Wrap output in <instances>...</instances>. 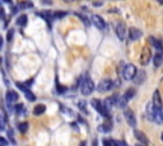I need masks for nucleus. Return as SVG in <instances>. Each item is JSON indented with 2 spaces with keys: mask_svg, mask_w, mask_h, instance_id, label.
I'll return each instance as SVG.
<instances>
[{
  "mask_svg": "<svg viewBox=\"0 0 163 146\" xmlns=\"http://www.w3.org/2000/svg\"><path fill=\"white\" fill-rule=\"evenodd\" d=\"M147 116L149 121H154L157 124L163 123V112L162 109H157L153 107V104L149 103L147 107Z\"/></svg>",
  "mask_w": 163,
  "mask_h": 146,
  "instance_id": "f257e3e1",
  "label": "nucleus"
},
{
  "mask_svg": "<svg viewBox=\"0 0 163 146\" xmlns=\"http://www.w3.org/2000/svg\"><path fill=\"white\" fill-rule=\"evenodd\" d=\"M136 66H135L134 64H127L125 65L124 70H122V76L125 80H133L135 74H136Z\"/></svg>",
  "mask_w": 163,
  "mask_h": 146,
  "instance_id": "f03ea898",
  "label": "nucleus"
},
{
  "mask_svg": "<svg viewBox=\"0 0 163 146\" xmlns=\"http://www.w3.org/2000/svg\"><path fill=\"white\" fill-rule=\"evenodd\" d=\"M92 106L98 111V113L101 114V116H103L105 118H110V112L105 107L103 102H101V100H98V99H92Z\"/></svg>",
  "mask_w": 163,
  "mask_h": 146,
  "instance_id": "7ed1b4c3",
  "label": "nucleus"
},
{
  "mask_svg": "<svg viewBox=\"0 0 163 146\" xmlns=\"http://www.w3.org/2000/svg\"><path fill=\"white\" fill-rule=\"evenodd\" d=\"M93 89H94V83H93L91 79H84V80L82 81V85H80V92L83 95H89L92 94Z\"/></svg>",
  "mask_w": 163,
  "mask_h": 146,
  "instance_id": "20e7f679",
  "label": "nucleus"
},
{
  "mask_svg": "<svg viewBox=\"0 0 163 146\" xmlns=\"http://www.w3.org/2000/svg\"><path fill=\"white\" fill-rule=\"evenodd\" d=\"M150 60H152V51L148 46H145L140 55V64L143 66H147L150 62Z\"/></svg>",
  "mask_w": 163,
  "mask_h": 146,
  "instance_id": "39448f33",
  "label": "nucleus"
},
{
  "mask_svg": "<svg viewBox=\"0 0 163 146\" xmlns=\"http://www.w3.org/2000/svg\"><path fill=\"white\" fill-rule=\"evenodd\" d=\"M113 88V81L110 80V79H105V80H101L99 84L97 85V90L99 93H105V92H108Z\"/></svg>",
  "mask_w": 163,
  "mask_h": 146,
  "instance_id": "423d86ee",
  "label": "nucleus"
},
{
  "mask_svg": "<svg viewBox=\"0 0 163 146\" xmlns=\"http://www.w3.org/2000/svg\"><path fill=\"white\" fill-rule=\"evenodd\" d=\"M124 117H125V121L127 122V124L131 127H135L136 126V117H135L134 112L129 108H126L124 111Z\"/></svg>",
  "mask_w": 163,
  "mask_h": 146,
  "instance_id": "0eeeda50",
  "label": "nucleus"
},
{
  "mask_svg": "<svg viewBox=\"0 0 163 146\" xmlns=\"http://www.w3.org/2000/svg\"><path fill=\"white\" fill-rule=\"evenodd\" d=\"M92 23L94 24V26L97 27L98 29H105L106 28V23H105V20H103V18L101 15H97V14H93L92 15Z\"/></svg>",
  "mask_w": 163,
  "mask_h": 146,
  "instance_id": "6e6552de",
  "label": "nucleus"
},
{
  "mask_svg": "<svg viewBox=\"0 0 163 146\" xmlns=\"http://www.w3.org/2000/svg\"><path fill=\"white\" fill-rule=\"evenodd\" d=\"M152 104H153L154 108L157 109H162V98H161V94H159L158 90H155L153 93V98H152Z\"/></svg>",
  "mask_w": 163,
  "mask_h": 146,
  "instance_id": "1a4fd4ad",
  "label": "nucleus"
},
{
  "mask_svg": "<svg viewBox=\"0 0 163 146\" xmlns=\"http://www.w3.org/2000/svg\"><path fill=\"white\" fill-rule=\"evenodd\" d=\"M133 80H134V83L136 85L143 84V83L147 80V74H145V71H136V74H135Z\"/></svg>",
  "mask_w": 163,
  "mask_h": 146,
  "instance_id": "9d476101",
  "label": "nucleus"
},
{
  "mask_svg": "<svg viewBox=\"0 0 163 146\" xmlns=\"http://www.w3.org/2000/svg\"><path fill=\"white\" fill-rule=\"evenodd\" d=\"M134 135H135V137H136L140 142H143V146H148V145H149V138L147 137V135L143 133L141 131L135 130V131H134Z\"/></svg>",
  "mask_w": 163,
  "mask_h": 146,
  "instance_id": "9b49d317",
  "label": "nucleus"
},
{
  "mask_svg": "<svg viewBox=\"0 0 163 146\" xmlns=\"http://www.w3.org/2000/svg\"><path fill=\"white\" fill-rule=\"evenodd\" d=\"M18 99H19V95L17 92H14V90H9V92L6 93V102H8V104L15 103Z\"/></svg>",
  "mask_w": 163,
  "mask_h": 146,
  "instance_id": "f8f14e48",
  "label": "nucleus"
},
{
  "mask_svg": "<svg viewBox=\"0 0 163 146\" xmlns=\"http://www.w3.org/2000/svg\"><path fill=\"white\" fill-rule=\"evenodd\" d=\"M125 33H126V26H125L124 23H119L116 27V34L121 41L125 38Z\"/></svg>",
  "mask_w": 163,
  "mask_h": 146,
  "instance_id": "ddd939ff",
  "label": "nucleus"
},
{
  "mask_svg": "<svg viewBox=\"0 0 163 146\" xmlns=\"http://www.w3.org/2000/svg\"><path fill=\"white\" fill-rule=\"evenodd\" d=\"M141 36V31H139L138 28H130L129 31V38L131 41H136L138 38H140Z\"/></svg>",
  "mask_w": 163,
  "mask_h": 146,
  "instance_id": "4468645a",
  "label": "nucleus"
},
{
  "mask_svg": "<svg viewBox=\"0 0 163 146\" xmlns=\"http://www.w3.org/2000/svg\"><path fill=\"white\" fill-rule=\"evenodd\" d=\"M45 112H46V106H45V104H37L33 108L34 116H41V114H43Z\"/></svg>",
  "mask_w": 163,
  "mask_h": 146,
  "instance_id": "2eb2a0df",
  "label": "nucleus"
},
{
  "mask_svg": "<svg viewBox=\"0 0 163 146\" xmlns=\"http://www.w3.org/2000/svg\"><path fill=\"white\" fill-rule=\"evenodd\" d=\"M117 103V95H112V97H108L105 102H103V104H105V107L107 109L110 108V107H112L113 104H116Z\"/></svg>",
  "mask_w": 163,
  "mask_h": 146,
  "instance_id": "dca6fc26",
  "label": "nucleus"
},
{
  "mask_svg": "<svg viewBox=\"0 0 163 146\" xmlns=\"http://www.w3.org/2000/svg\"><path fill=\"white\" fill-rule=\"evenodd\" d=\"M149 41H150V43L153 44V47H155L158 51H162V50H163V44L161 43V41H158V40H157V38L149 37Z\"/></svg>",
  "mask_w": 163,
  "mask_h": 146,
  "instance_id": "f3484780",
  "label": "nucleus"
},
{
  "mask_svg": "<svg viewBox=\"0 0 163 146\" xmlns=\"http://www.w3.org/2000/svg\"><path fill=\"white\" fill-rule=\"evenodd\" d=\"M162 62H163V56L161 54H157V55H154L153 56V64L155 67H159V66L162 65Z\"/></svg>",
  "mask_w": 163,
  "mask_h": 146,
  "instance_id": "a211bd4d",
  "label": "nucleus"
},
{
  "mask_svg": "<svg viewBox=\"0 0 163 146\" xmlns=\"http://www.w3.org/2000/svg\"><path fill=\"white\" fill-rule=\"evenodd\" d=\"M23 93H24V95H26V98L29 100V102H33V100H36V95L33 94L32 92H31V90L28 89V88H26L23 90Z\"/></svg>",
  "mask_w": 163,
  "mask_h": 146,
  "instance_id": "6ab92c4d",
  "label": "nucleus"
},
{
  "mask_svg": "<svg viewBox=\"0 0 163 146\" xmlns=\"http://www.w3.org/2000/svg\"><path fill=\"white\" fill-rule=\"evenodd\" d=\"M27 20H28V17H27L26 14H22L18 19H17V24L20 26V27H24L27 24Z\"/></svg>",
  "mask_w": 163,
  "mask_h": 146,
  "instance_id": "aec40b11",
  "label": "nucleus"
},
{
  "mask_svg": "<svg viewBox=\"0 0 163 146\" xmlns=\"http://www.w3.org/2000/svg\"><path fill=\"white\" fill-rule=\"evenodd\" d=\"M135 95V89H133V88H129L125 92V94H124V98L126 99V100H129V99H131Z\"/></svg>",
  "mask_w": 163,
  "mask_h": 146,
  "instance_id": "412c9836",
  "label": "nucleus"
},
{
  "mask_svg": "<svg viewBox=\"0 0 163 146\" xmlns=\"http://www.w3.org/2000/svg\"><path fill=\"white\" fill-rule=\"evenodd\" d=\"M117 106L120 107V108H125L126 107V104H127V100L124 98V95L122 97H120V98H117Z\"/></svg>",
  "mask_w": 163,
  "mask_h": 146,
  "instance_id": "4be33fe9",
  "label": "nucleus"
},
{
  "mask_svg": "<svg viewBox=\"0 0 163 146\" xmlns=\"http://www.w3.org/2000/svg\"><path fill=\"white\" fill-rule=\"evenodd\" d=\"M18 130H19V132H22V133H26L27 130H28V123H27V122L19 123L18 124Z\"/></svg>",
  "mask_w": 163,
  "mask_h": 146,
  "instance_id": "5701e85b",
  "label": "nucleus"
},
{
  "mask_svg": "<svg viewBox=\"0 0 163 146\" xmlns=\"http://www.w3.org/2000/svg\"><path fill=\"white\" fill-rule=\"evenodd\" d=\"M111 130V126L108 123H105V124H102V126H99L98 127V131L99 132H108Z\"/></svg>",
  "mask_w": 163,
  "mask_h": 146,
  "instance_id": "b1692460",
  "label": "nucleus"
},
{
  "mask_svg": "<svg viewBox=\"0 0 163 146\" xmlns=\"http://www.w3.org/2000/svg\"><path fill=\"white\" fill-rule=\"evenodd\" d=\"M13 34H14V29H9L8 31V34H6V41H8V42H10V41H12Z\"/></svg>",
  "mask_w": 163,
  "mask_h": 146,
  "instance_id": "393cba45",
  "label": "nucleus"
},
{
  "mask_svg": "<svg viewBox=\"0 0 163 146\" xmlns=\"http://www.w3.org/2000/svg\"><path fill=\"white\" fill-rule=\"evenodd\" d=\"M65 15H66V12H56L54 14L55 18H62V17H65Z\"/></svg>",
  "mask_w": 163,
  "mask_h": 146,
  "instance_id": "a878e982",
  "label": "nucleus"
},
{
  "mask_svg": "<svg viewBox=\"0 0 163 146\" xmlns=\"http://www.w3.org/2000/svg\"><path fill=\"white\" fill-rule=\"evenodd\" d=\"M18 6L19 8H31V6H32V3H19Z\"/></svg>",
  "mask_w": 163,
  "mask_h": 146,
  "instance_id": "bb28decb",
  "label": "nucleus"
},
{
  "mask_svg": "<svg viewBox=\"0 0 163 146\" xmlns=\"http://www.w3.org/2000/svg\"><path fill=\"white\" fill-rule=\"evenodd\" d=\"M8 136L10 138V141H12V144H17L14 140V136H13V130H8Z\"/></svg>",
  "mask_w": 163,
  "mask_h": 146,
  "instance_id": "cd10ccee",
  "label": "nucleus"
},
{
  "mask_svg": "<svg viewBox=\"0 0 163 146\" xmlns=\"http://www.w3.org/2000/svg\"><path fill=\"white\" fill-rule=\"evenodd\" d=\"M5 123H6V118L4 120V117L0 116V128H4L5 127Z\"/></svg>",
  "mask_w": 163,
  "mask_h": 146,
  "instance_id": "c85d7f7f",
  "label": "nucleus"
},
{
  "mask_svg": "<svg viewBox=\"0 0 163 146\" xmlns=\"http://www.w3.org/2000/svg\"><path fill=\"white\" fill-rule=\"evenodd\" d=\"M85 106H87L85 102H80V103H79V108L83 109V112H84V113H88V112H87V109H85Z\"/></svg>",
  "mask_w": 163,
  "mask_h": 146,
  "instance_id": "c756f323",
  "label": "nucleus"
},
{
  "mask_svg": "<svg viewBox=\"0 0 163 146\" xmlns=\"http://www.w3.org/2000/svg\"><path fill=\"white\" fill-rule=\"evenodd\" d=\"M0 145H8V141H6V138H4L3 136H0Z\"/></svg>",
  "mask_w": 163,
  "mask_h": 146,
  "instance_id": "7c9ffc66",
  "label": "nucleus"
},
{
  "mask_svg": "<svg viewBox=\"0 0 163 146\" xmlns=\"http://www.w3.org/2000/svg\"><path fill=\"white\" fill-rule=\"evenodd\" d=\"M22 109H23V106H22V104H17V106H15V111H17L18 113H20V111H22Z\"/></svg>",
  "mask_w": 163,
  "mask_h": 146,
  "instance_id": "2f4dec72",
  "label": "nucleus"
},
{
  "mask_svg": "<svg viewBox=\"0 0 163 146\" xmlns=\"http://www.w3.org/2000/svg\"><path fill=\"white\" fill-rule=\"evenodd\" d=\"M116 144H117V146H129L125 141H117Z\"/></svg>",
  "mask_w": 163,
  "mask_h": 146,
  "instance_id": "473e14b6",
  "label": "nucleus"
},
{
  "mask_svg": "<svg viewBox=\"0 0 163 146\" xmlns=\"http://www.w3.org/2000/svg\"><path fill=\"white\" fill-rule=\"evenodd\" d=\"M3 42H4V41H3V37L0 36V50H1V47H3Z\"/></svg>",
  "mask_w": 163,
  "mask_h": 146,
  "instance_id": "72a5a7b5",
  "label": "nucleus"
},
{
  "mask_svg": "<svg viewBox=\"0 0 163 146\" xmlns=\"http://www.w3.org/2000/svg\"><path fill=\"white\" fill-rule=\"evenodd\" d=\"M79 146H85V142H84V141H83V142H82V144H80V145H79Z\"/></svg>",
  "mask_w": 163,
  "mask_h": 146,
  "instance_id": "f704fd0d",
  "label": "nucleus"
},
{
  "mask_svg": "<svg viewBox=\"0 0 163 146\" xmlns=\"http://www.w3.org/2000/svg\"><path fill=\"white\" fill-rule=\"evenodd\" d=\"M161 138H162V141H163V132H162V135H161Z\"/></svg>",
  "mask_w": 163,
  "mask_h": 146,
  "instance_id": "c9c22d12",
  "label": "nucleus"
},
{
  "mask_svg": "<svg viewBox=\"0 0 163 146\" xmlns=\"http://www.w3.org/2000/svg\"><path fill=\"white\" fill-rule=\"evenodd\" d=\"M135 146H143V145H140V144H139V145H135Z\"/></svg>",
  "mask_w": 163,
  "mask_h": 146,
  "instance_id": "e433bc0d",
  "label": "nucleus"
},
{
  "mask_svg": "<svg viewBox=\"0 0 163 146\" xmlns=\"http://www.w3.org/2000/svg\"><path fill=\"white\" fill-rule=\"evenodd\" d=\"M0 146H3V145H0Z\"/></svg>",
  "mask_w": 163,
  "mask_h": 146,
  "instance_id": "4c0bfd02",
  "label": "nucleus"
}]
</instances>
